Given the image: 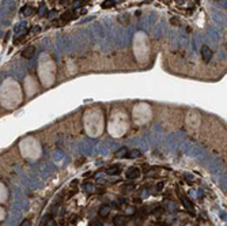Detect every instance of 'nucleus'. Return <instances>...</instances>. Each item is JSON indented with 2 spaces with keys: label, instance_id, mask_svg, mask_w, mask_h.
<instances>
[{
  "label": "nucleus",
  "instance_id": "nucleus-9",
  "mask_svg": "<svg viewBox=\"0 0 227 226\" xmlns=\"http://www.w3.org/2000/svg\"><path fill=\"white\" fill-rule=\"evenodd\" d=\"M140 155H141V151L137 150V148H135V150H132V151H128L127 158H137V157H140Z\"/></svg>",
  "mask_w": 227,
  "mask_h": 226
},
{
  "label": "nucleus",
  "instance_id": "nucleus-7",
  "mask_svg": "<svg viewBox=\"0 0 227 226\" xmlns=\"http://www.w3.org/2000/svg\"><path fill=\"white\" fill-rule=\"evenodd\" d=\"M182 203H184V206L186 207V210H188L190 214H194V209H193V206L190 204V202H189V199H188V198H184Z\"/></svg>",
  "mask_w": 227,
  "mask_h": 226
},
{
  "label": "nucleus",
  "instance_id": "nucleus-1",
  "mask_svg": "<svg viewBox=\"0 0 227 226\" xmlns=\"http://www.w3.org/2000/svg\"><path fill=\"white\" fill-rule=\"evenodd\" d=\"M139 177H140V169L136 168V166L129 168L127 170V173H125V178L127 180H135V178H139Z\"/></svg>",
  "mask_w": 227,
  "mask_h": 226
},
{
  "label": "nucleus",
  "instance_id": "nucleus-14",
  "mask_svg": "<svg viewBox=\"0 0 227 226\" xmlns=\"http://www.w3.org/2000/svg\"><path fill=\"white\" fill-rule=\"evenodd\" d=\"M38 14H40L41 16L46 15V7H45V4H41V7L38 8Z\"/></svg>",
  "mask_w": 227,
  "mask_h": 226
},
{
  "label": "nucleus",
  "instance_id": "nucleus-3",
  "mask_svg": "<svg viewBox=\"0 0 227 226\" xmlns=\"http://www.w3.org/2000/svg\"><path fill=\"white\" fill-rule=\"evenodd\" d=\"M128 223V217L125 215H116L113 219V225L114 226H127Z\"/></svg>",
  "mask_w": 227,
  "mask_h": 226
},
{
  "label": "nucleus",
  "instance_id": "nucleus-4",
  "mask_svg": "<svg viewBox=\"0 0 227 226\" xmlns=\"http://www.w3.org/2000/svg\"><path fill=\"white\" fill-rule=\"evenodd\" d=\"M121 172V166L120 165H112L109 168L105 169V173L109 174V176H116V174H120Z\"/></svg>",
  "mask_w": 227,
  "mask_h": 226
},
{
  "label": "nucleus",
  "instance_id": "nucleus-5",
  "mask_svg": "<svg viewBox=\"0 0 227 226\" xmlns=\"http://www.w3.org/2000/svg\"><path fill=\"white\" fill-rule=\"evenodd\" d=\"M33 55H34V46H27V48H25V51L22 52V56L25 59H31Z\"/></svg>",
  "mask_w": 227,
  "mask_h": 226
},
{
  "label": "nucleus",
  "instance_id": "nucleus-16",
  "mask_svg": "<svg viewBox=\"0 0 227 226\" xmlns=\"http://www.w3.org/2000/svg\"><path fill=\"white\" fill-rule=\"evenodd\" d=\"M44 226H56V222H55V221H52V219H50V221L45 222V225H44Z\"/></svg>",
  "mask_w": 227,
  "mask_h": 226
},
{
  "label": "nucleus",
  "instance_id": "nucleus-8",
  "mask_svg": "<svg viewBox=\"0 0 227 226\" xmlns=\"http://www.w3.org/2000/svg\"><path fill=\"white\" fill-rule=\"evenodd\" d=\"M74 14H75V11H67L65 14L61 15V22H68L69 19H72Z\"/></svg>",
  "mask_w": 227,
  "mask_h": 226
},
{
  "label": "nucleus",
  "instance_id": "nucleus-11",
  "mask_svg": "<svg viewBox=\"0 0 227 226\" xmlns=\"http://www.w3.org/2000/svg\"><path fill=\"white\" fill-rule=\"evenodd\" d=\"M118 22L127 26L128 23H129V16H128L127 14H122V15H120V16H118Z\"/></svg>",
  "mask_w": 227,
  "mask_h": 226
},
{
  "label": "nucleus",
  "instance_id": "nucleus-2",
  "mask_svg": "<svg viewBox=\"0 0 227 226\" xmlns=\"http://www.w3.org/2000/svg\"><path fill=\"white\" fill-rule=\"evenodd\" d=\"M212 51L210 46H207V45H203L201 46V56H203V60L204 61H210L211 59H212Z\"/></svg>",
  "mask_w": 227,
  "mask_h": 226
},
{
  "label": "nucleus",
  "instance_id": "nucleus-13",
  "mask_svg": "<svg viewBox=\"0 0 227 226\" xmlns=\"http://www.w3.org/2000/svg\"><path fill=\"white\" fill-rule=\"evenodd\" d=\"M22 14H23V15H33V14H34V8L26 5V7L22 8Z\"/></svg>",
  "mask_w": 227,
  "mask_h": 226
},
{
  "label": "nucleus",
  "instance_id": "nucleus-10",
  "mask_svg": "<svg viewBox=\"0 0 227 226\" xmlns=\"http://www.w3.org/2000/svg\"><path fill=\"white\" fill-rule=\"evenodd\" d=\"M127 154H128V148L127 147H122L118 151H116V157L117 158H124V157H127Z\"/></svg>",
  "mask_w": 227,
  "mask_h": 226
},
{
  "label": "nucleus",
  "instance_id": "nucleus-6",
  "mask_svg": "<svg viewBox=\"0 0 227 226\" xmlns=\"http://www.w3.org/2000/svg\"><path fill=\"white\" fill-rule=\"evenodd\" d=\"M109 212H110V207L107 206V204H105V206H101V209H99V211H98L99 217H102V218L107 217V215H109Z\"/></svg>",
  "mask_w": 227,
  "mask_h": 226
},
{
  "label": "nucleus",
  "instance_id": "nucleus-12",
  "mask_svg": "<svg viewBox=\"0 0 227 226\" xmlns=\"http://www.w3.org/2000/svg\"><path fill=\"white\" fill-rule=\"evenodd\" d=\"M116 3H117V0H105V2L102 3V8H110Z\"/></svg>",
  "mask_w": 227,
  "mask_h": 226
},
{
  "label": "nucleus",
  "instance_id": "nucleus-15",
  "mask_svg": "<svg viewBox=\"0 0 227 226\" xmlns=\"http://www.w3.org/2000/svg\"><path fill=\"white\" fill-rule=\"evenodd\" d=\"M21 226H31V222H30V219H23Z\"/></svg>",
  "mask_w": 227,
  "mask_h": 226
}]
</instances>
